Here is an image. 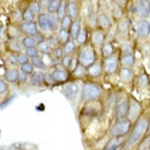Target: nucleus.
<instances>
[{"mask_svg": "<svg viewBox=\"0 0 150 150\" xmlns=\"http://www.w3.org/2000/svg\"><path fill=\"white\" fill-rule=\"evenodd\" d=\"M133 123L134 125H132L131 131L128 133L129 136L127 138H125L123 148H132V147L136 146L149 129V119L146 115H140Z\"/></svg>", "mask_w": 150, "mask_h": 150, "instance_id": "nucleus-1", "label": "nucleus"}, {"mask_svg": "<svg viewBox=\"0 0 150 150\" xmlns=\"http://www.w3.org/2000/svg\"><path fill=\"white\" fill-rule=\"evenodd\" d=\"M103 95V89L98 83L85 82L81 90V96H82L83 101H90V100H99Z\"/></svg>", "mask_w": 150, "mask_h": 150, "instance_id": "nucleus-2", "label": "nucleus"}, {"mask_svg": "<svg viewBox=\"0 0 150 150\" xmlns=\"http://www.w3.org/2000/svg\"><path fill=\"white\" fill-rule=\"evenodd\" d=\"M77 60H79V63L83 67L85 68L89 67L90 64H93L95 61L98 60L96 49L88 42L85 45L79 46V52H77Z\"/></svg>", "mask_w": 150, "mask_h": 150, "instance_id": "nucleus-3", "label": "nucleus"}, {"mask_svg": "<svg viewBox=\"0 0 150 150\" xmlns=\"http://www.w3.org/2000/svg\"><path fill=\"white\" fill-rule=\"evenodd\" d=\"M132 125H133V122H131L127 117L115 119V122L109 128L110 136L111 137H114V136L125 137L126 135H128V133L132 128Z\"/></svg>", "mask_w": 150, "mask_h": 150, "instance_id": "nucleus-4", "label": "nucleus"}, {"mask_svg": "<svg viewBox=\"0 0 150 150\" xmlns=\"http://www.w3.org/2000/svg\"><path fill=\"white\" fill-rule=\"evenodd\" d=\"M132 11L139 19H148L150 15V1L136 0L132 6Z\"/></svg>", "mask_w": 150, "mask_h": 150, "instance_id": "nucleus-5", "label": "nucleus"}, {"mask_svg": "<svg viewBox=\"0 0 150 150\" xmlns=\"http://www.w3.org/2000/svg\"><path fill=\"white\" fill-rule=\"evenodd\" d=\"M101 64H102V71L105 72L107 75L115 74L116 72H117V70H119V67H120L119 57L116 56V53L115 54H112V56L105 57Z\"/></svg>", "mask_w": 150, "mask_h": 150, "instance_id": "nucleus-6", "label": "nucleus"}, {"mask_svg": "<svg viewBox=\"0 0 150 150\" xmlns=\"http://www.w3.org/2000/svg\"><path fill=\"white\" fill-rule=\"evenodd\" d=\"M128 100H129V103H128V111L126 117L131 122H135L143 114V107L134 97L128 96Z\"/></svg>", "mask_w": 150, "mask_h": 150, "instance_id": "nucleus-7", "label": "nucleus"}, {"mask_svg": "<svg viewBox=\"0 0 150 150\" xmlns=\"http://www.w3.org/2000/svg\"><path fill=\"white\" fill-rule=\"evenodd\" d=\"M102 110L103 107L99 100H90V101H85L82 114L87 116H97L102 112Z\"/></svg>", "mask_w": 150, "mask_h": 150, "instance_id": "nucleus-8", "label": "nucleus"}, {"mask_svg": "<svg viewBox=\"0 0 150 150\" xmlns=\"http://www.w3.org/2000/svg\"><path fill=\"white\" fill-rule=\"evenodd\" d=\"M105 38H107L105 30H100V28H94V30L90 32V35H89L90 45L93 46L95 49L101 48V46L105 44Z\"/></svg>", "mask_w": 150, "mask_h": 150, "instance_id": "nucleus-9", "label": "nucleus"}, {"mask_svg": "<svg viewBox=\"0 0 150 150\" xmlns=\"http://www.w3.org/2000/svg\"><path fill=\"white\" fill-rule=\"evenodd\" d=\"M65 85L63 86V88H62V94H63V96L67 99H69V100H71V101H73V100H75L76 98H77V96H79V83L76 82H67L64 83Z\"/></svg>", "mask_w": 150, "mask_h": 150, "instance_id": "nucleus-10", "label": "nucleus"}, {"mask_svg": "<svg viewBox=\"0 0 150 150\" xmlns=\"http://www.w3.org/2000/svg\"><path fill=\"white\" fill-rule=\"evenodd\" d=\"M128 96H122L115 101V119L126 117L128 111Z\"/></svg>", "mask_w": 150, "mask_h": 150, "instance_id": "nucleus-11", "label": "nucleus"}, {"mask_svg": "<svg viewBox=\"0 0 150 150\" xmlns=\"http://www.w3.org/2000/svg\"><path fill=\"white\" fill-rule=\"evenodd\" d=\"M36 24L39 32L42 34H51L50 28H49V21H48V12H40L36 16Z\"/></svg>", "mask_w": 150, "mask_h": 150, "instance_id": "nucleus-12", "label": "nucleus"}, {"mask_svg": "<svg viewBox=\"0 0 150 150\" xmlns=\"http://www.w3.org/2000/svg\"><path fill=\"white\" fill-rule=\"evenodd\" d=\"M53 79L56 84H64V83L69 82V79H71V72L67 70V69H54L51 72Z\"/></svg>", "mask_w": 150, "mask_h": 150, "instance_id": "nucleus-13", "label": "nucleus"}, {"mask_svg": "<svg viewBox=\"0 0 150 150\" xmlns=\"http://www.w3.org/2000/svg\"><path fill=\"white\" fill-rule=\"evenodd\" d=\"M117 73H119L120 81L124 84H129L135 79V73H134V70L132 68L121 67L117 70Z\"/></svg>", "mask_w": 150, "mask_h": 150, "instance_id": "nucleus-14", "label": "nucleus"}, {"mask_svg": "<svg viewBox=\"0 0 150 150\" xmlns=\"http://www.w3.org/2000/svg\"><path fill=\"white\" fill-rule=\"evenodd\" d=\"M19 27L21 33L24 35L34 36L35 34H37L38 32H39L37 24H36L35 21H22V23L20 24Z\"/></svg>", "mask_w": 150, "mask_h": 150, "instance_id": "nucleus-15", "label": "nucleus"}, {"mask_svg": "<svg viewBox=\"0 0 150 150\" xmlns=\"http://www.w3.org/2000/svg\"><path fill=\"white\" fill-rule=\"evenodd\" d=\"M136 30L140 37L148 38L150 34V22L148 19H140L136 22Z\"/></svg>", "mask_w": 150, "mask_h": 150, "instance_id": "nucleus-16", "label": "nucleus"}, {"mask_svg": "<svg viewBox=\"0 0 150 150\" xmlns=\"http://www.w3.org/2000/svg\"><path fill=\"white\" fill-rule=\"evenodd\" d=\"M87 77L90 79H98L102 74V64L100 61H95L93 64H90L89 67L86 68Z\"/></svg>", "mask_w": 150, "mask_h": 150, "instance_id": "nucleus-17", "label": "nucleus"}, {"mask_svg": "<svg viewBox=\"0 0 150 150\" xmlns=\"http://www.w3.org/2000/svg\"><path fill=\"white\" fill-rule=\"evenodd\" d=\"M30 86L35 87H41L42 85H45V73L44 71H34L30 75Z\"/></svg>", "mask_w": 150, "mask_h": 150, "instance_id": "nucleus-18", "label": "nucleus"}, {"mask_svg": "<svg viewBox=\"0 0 150 150\" xmlns=\"http://www.w3.org/2000/svg\"><path fill=\"white\" fill-rule=\"evenodd\" d=\"M125 143V137H120V136H114L111 137L108 143L105 144L103 149L105 150H117L123 148V145Z\"/></svg>", "mask_w": 150, "mask_h": 150, "instance_id": "nucleus-19", "label": "nucleus"}, {"mask_svg": "<svg viewBox=\"0 0 150 150\" xmlns=\"http://www.w3.org/2000/svg\"><path fill=\"white\" fill-rule=\"evenodd\" d=\"M79 8L77 0H68V9H67V14L70 15L73 20L79 19Z\"/></svg>", "mask_w": 150, "mask_h": 150, "instance_id": "nucleus-20", "label": "nucleus"}, {"mask_svg": "<svg viewBox=\"0 0 150 150\" xmlns=\"http://www.w3.org/2000/svg\"><path fill=\"white\" fill-rule=\"evenodd\" d=\"M135 56L133 54V52L129 53H123L121 54V58L119 59V63L121 64V67H127V68H132L135 64Z\"/></svg>", "mask_w": 150, "mask_h": 150, "instance_id": "nucleus-21", "label": "nucleus"}, {"mask_svg": "<svg viewBox=\"0 0 150 150\" xmlns=\"http://www.w3.org/2000/svg\"><path fill=\"white\" fill-rule=\"evenodd\" d=\"M97 26L98 28L103 30H108L111 27V20L109 19V16L105 13H100L97 16Z\"/></svg>", "mask_w": 150, "mask_h": 150, "instance_id": "nucleus-22", "label": "nucleus"}, {"mask_svg": "<svg viewBox=\"0 0 150 150\" xmlns=\"http://www.w3.org/2000/svg\"><path fill=\"white\" fill-rule=\"evenodd\" d=\"M82 21L79 19H76V20H73V22H72L71 26L69 28V33H70V38H71L72 40H76V38H77V35H79V30L82 28Z\"/></svg>", "mask_w": 150, "mask_h": 150, "instance_id": "nucleus-23", "label": "nucleus"}, {"mask_svg": "<svg viewBox=\"0 0 150 150\" xmlns=\"http://www.w3.org/2000/svg\"><path fill=\"white\" fill-rule=\"evenodd\" d=\"M18 76H19V70L15 68L8 69L4 72V81L10 84H14L18 82Z\"/></svg>", "mask_w": 150, "mask_h": 150, "instance_id": "nucleus-24", "label": "nucleus"}, {"mask_svg": "<svg viewBox=\"0 0 150 150\" xmlns=\"http://www.w3.org/2000/svg\"><path fill=\"white\" fill-rule=\"evenodd\" d=\"M101 56L105 58V57H109L112 56V54H115L116 53V48L114 44L112 41H109V42H105L101 46Z\"/></svg>", "mask_w": 150, "mask_h": 150, "instance_id": "nucleus-25", "label": "nucleus"}, {"mask_svg": "<svg viewBox=\"0 0 150 150\" xmlns=\"http://www.w3.org/2000/svg\"><path fill=\"white\" fill-rule=\"evenodd\" d=\"M148 86H149V76L147 73H143L136 77V87L138 89H146Z\"/></svg>", "mask_w": 150, "mask_h": 150, "instance_id": "nucleus-26", "label": "nucleus"}, {"mask_svg": "<svg viewBox=\"0 0 150 150\" xmlns=\"http://www.w3.org/2000/svg\"><path fill=\"white\" fill-rule=\"evenodd\" d=\"M61 47H62L64 54H69V56H73L76 52V48H77L75 40H72V39L64 42L63 45H61Z\"/></svg>", "mask_w": 150, "mask_h": 150, "instance_id": "nucleus-27", "label": "nucleus"}, {"mask_svg": "<svg viewBox=\"0 0 150 150\" xmlns=\"http://www.w3.org/2000/svg\"><path fill=\"white\" fill-rule=\"evenodd\" d=\"M88 27L87 26H82V28H81V30H79V35H77V38H76V40L77 41V44H79V46L82 45H85V44H87L88 42V39H89V35H88Z\"/></svg>", "mask_w": 150, "mask_h": 150, "instance_id": "nucleus-28", "label": "nucleus"}, {"mask_svg": "<svg viewBox=\"0 0 150 150\" xmlns=\"http://www.w3.org/2000/svg\"><path fill=\"white\" fill-rule=\"evenodd\" d=\"M30 61L32 62V64H33V67H34L35 69H37V70H39V71H47L48 70V67H47V64L45 63V61H44V59H42V57L41 56H38V57H35V58H32V59H30Z\"/></svg>", "mask_w": 150, "mask_h": 150, "instance_id": "nucleus-29", "label": "nucleus"}, {"mask_svg": "<svg viewBox=\"0 0 150 150\" xmlns=\"http://www.w3.org/2000/svg\"><path fill=\"white\" fill-rule=\"evenodd\" d=\"M71 77H73V79H77L87 77L86 68L79 63L77 65H76V68H75L73 71H71Z\"/></svg>", "mask_w": 150, "mask_h": 150, "instance_id": "nucleus-30", "label": "nucleus"}, {"mask_svg": "<svg viewBox=\"0 0 150 150\" xmlns=\"http://www.w3.org/2000/svg\"><path fill=\"white\" fill-rule=\"evenodd\" d=\"M20 44L23 48H30V47H35L36 46V42H35V39L33 36H30V35H24L20 41Z\"/></svg>", "mask_w": 150, "mask_h": 150, "instance_id": "nucleus-31", "label": "nucleus"}, {"mask_svg": "<svg viewBox=\"0 0 150 150\" xmlns=\"http://www.w3.org/2000/svg\"><path fill=\"white\" fill-rule=\"evenodd\" d=\"M57 37L59 39L61 45H63L64 42H67L68 40H70V33H69V30H64V28H59L57 30Z\"/></svg>", "mask_w": 150, "mask_h": 150, "instance_id": "nucleus-32", "label": "nucleus"}, {"mask_svg": "<svg viewBox=\"0 0 150 150\" xmlns=\"http://www.w3.org/2000/svg\"><path fill=\"white\" fill-rule=\"evenodd\" d=\"M7 48L9 50V52H13V53H19L22 51V46L18 40H11L7 44Z\"/></svg>", "mask_w": 150, "mask_h": 150, "instance_id": "nucleus-33", "label": "nucleus"}, {"mask_svg": "<svg viewBox=\"0 0 150 150\" xmlns=\"http://www.w3.org/2000/svg\"><path fill=\"white\" fill-rule=\"evenodd\" d=\"M46 41L48 42L49 47L51 49L61 46L60 41H59V39H58V37H57V35L54 34V33H51V34H49L48 36H46Z\"/></svg>", "mask_w": 150, "mask_h": 150, "instance_id": "nucleus-34", "label": "nucleus"}, {"mask_svg": "<svg viewBox=\"0 0 150 150\" xmlns=\"http://www.w3.org/2000/svg\"><path fill=\"white\" fill-rule=\"evenodd\" d=\"M36 47H37L38 51H39V53H40V56H47V54H50L51 48L49 47L48 42H47L46 40L41 41V42L37 44V45H36Z\"/></svg>", "mask_w": 150, "mask_h": 150, "instance_id": "nucleus-35", "label": "nucleus"}, {"mask_svg": "<svg viewBox=\"0 0 150 150\" xmlns=\"http://www.w3.org/2000/svg\"><path fill=\"white\" fill-rule=\"evenodd\" d=\"M129 32V25H128V20H122L119 24V34L121 36H127Z\"/></svg>", "mask_w": 150, "mask_h": 150, "instance_id": "nucleus-36", "label": "nucleus"}, {"mask_svg": "<svg viewBox=\"0 0 150 150\" xmlns=\"http://www.w3.org/2000/svg\"><path fill=\"white\" fill-rule=\"evenodd\" d=\"M67 9H68V0H61L60 1V6L58 8V10L56 12V15L61 19L62 16L67 14Z\"/></svg>", "mask_w": 150, "mask_h": 150, "instance_id": "nucleus-37", "label": "nucleus"}, {"mask_svg": "<svg viewBox=\"0 0 150 150\" xmlns=\"http://www.w3.org/2000/svg\"><path fill=\"white\" fill-rule=\"evenodd\" d=\"M72 22H73V19H72L70 15L65 14L64 16H62L60 19V27L59 28H64V30H69L70 26H71Z\"/></svg>", "mask_w": 150, "mask_h": 150, "instance_id": "nucleus-38", "label": "nucleus"}, {"mask_svg": "<svg viewBox=\"0 0 150 150\" xmlns=\"http://www.w3.org/2000/svg\"><path fill=\"white\" fill-rule=\"evenodd\" d=\"M35 68L33 67V64H32V62L30 61H28V62H25V63L23 64H20V70L19 71L23 72V73H25V74L27 75H30L33 72H34Z\"/></svg>", "mask_w": 150, "mask_h": 150, "instance_id": "nucleus-39", "label": "nucleus"}, {"mask_svg": "<svg viewBox=\"0 0 150 150\" xmlns=\"http://www.w3.org/2000/svg\"><path fill=\"white\" fill-rule=\"evenodd\" d=\"M137 146H138V147H137V149H139V150L149 149V147H150V137H149V135L147 136V137H145V136H144L143 138L138 142Z\"/></svg>", "mask_w": 150, "mask_h": 150, "instance_id": "nucleus-40", "label": "nucleus"}, {"mask_svg": "<svg viewBox=\"0 0 150 150\" xmlns=\"http://www.w3.org/2000/svg\"><path fill=\"white\" fill-rule=\"evenodd\" d=\"M50 56L52 57L53 59L60 61L61 58L64 56L63 50H62V47H61V46H59V47L52 48V49H51V51H50Z\"/></svg>", "mask_w": 150, "mask_h": 150, "instance_id": "nucleus-41", "label": "nucleus"}, {"mask_svg": "<svg viewBox=\"0 0 150 150\" xmlns=\"http://www.w3.org/2000/svg\"><path fill=\"white\" fill-rule=\"evenodd\" d=\"M27 8H28V9H30V11L33 12L35 15L39 14V13L41 12V8H40L39 2H38V0H33V1H30Z\"/></svg>", "mask_w": 150, "mask_h": 150, "instance_id": "nucleus-42", "label": "nucleus"}, {"mask_svg": "<svg viewBox=\"0 0 150 150\" xmlns=\"http://www.w3.org/2000/svg\"><path fill=\"white\" fill-rule=\"evenodd\" d=\"M35 19H36V15L28 8H26L22 12V21H35Z\"/></svg>", "mask_w": 150, "mask_h": 150, "instance_id": "nucleus-43", "label": "nucleus"}, {"mask_svg": "<svg viewBox=\"0 0 150 150\" xmlns=\"http://www.w3.org/2000/svg\"><path fill=\"white\" fill-rule=\"evenodd\" d=\"M60 1L61 0H51V2L49 4L48 8H47V12H49V13H54V14H56L58 8L60 6Z\"/></svg>", "mask_w": 150, "mask_h": 150, "instance_id": "nucleus-44", "label": "nucleus"}, {"mask_svg": "<svg viewBox=\"0 0 150 150\" xmlns=\"http://www.w3.org/2000/svg\"><path fill=\"white\" fill-rule=\"evenodd\" d=\"M25 53H26V56L28 57L30 59L40 56V53H39V51H38V49L36 46H35V47H30V48H26L25 49Z\"/></svg>", "mask_w": 150, "mask_h": 150, "instance_id": "nucleus-45", "label": "nucleus"}, {"mask_svg": "<svg viewBox=\"0 0 150 150\" xmlns=\"http://www.w3.org/2000/svg\"><path fill=\"white\" fill-rule=\"evenodd\" d=\"M71 61H72V56H69V54H64V56L60 59V62H61V65H62V68L69 70V68H70V64H71Z\"/></svg>", "mask_w": 150, "mask_h": 150, "instance_id": "nucleus-46", "label": "nucleus"}, {"mask_svg": "<svg viewBox=\"0 0 150 150\" xmlns=\"http://www.w3.org/2000/svg\"><path fill=\"white\" fill-rule=\"evenodd\" d=\"M16 97H18V96H16V94H12V95H10V96H8L4 101L0 103V109H4L6 107H8V105H10V103H11V102L13 101Z\"/></svg>", "mask_w": 150, "mask_h": 150, "instance_id": "nucleus-47", "label": "nucleus"}, {"mask_svg": "<svg viewBox=\"0 0 150 150\" xmlns=\"http://www.w3.org/2000/svg\"><path fill=\"white\" fill-rule=\"evenodd\" d=\"M16 60H18V64H23L25 62H28L30 61V58L26 56V53L21 51V52L16 53Z\"/></svg>", "mask_w": 150, "mask_h": 150, "instance_id": "nucleus-48", "label": "nucleus"}, {"mask_svg": "<svg viewBox=\"0 0 150 150\" xmlns=\"http://www.w3.org/2000/svg\"><path fill=\"white\" fill-rule=\"evenodd\" d=\"M6 60H7L8 63H10L11 65L15 67V65H18V60H16V53H13V52H9L6 57Z\"/></svg>", "mask_w": 150, "mask_h": 150, "instance_id": "nucleus-49", "label": "nucleus"}, {"mask_svg": "<svg viewBox=\"0 0 150 150\" xmlns=\"http://www.w3.org/2000/svg\"><path fill=\"white\" fill-rule=\"evenodd\" d=\"M8 91H9L8 83L4 79H0V95H6Z\"/></svg>", "mask_w": 150, "mask_h": 150, "instance_id": "nucleus-50", "label": "nucleus"}, {"mask_svg": "<svg viewBox=\"0 0 150 150\" xmlns=\"http://www.w3.org/2000/svg\"><path fill=\"white\" fill-rule=\"evenodd\" d=\"M45 85H57L51 73H45Z\"/></svg>", "mask_w": 150, "mask_h": 150, "instance_id": "nucleus-51", "label": "nucleus"}, {"mask_svg": "<svg viewBox=\"0 0 150 150\" xmlns=\"http://www.w3.org/2000/svg\"><path fill=\"white\" fill-rule=\"evenodd\" d=\"M33 37H34V39H35V42H36V45H37V44H39V42H41V41L46 40V35L42 34L41 32H38L37 34H35Z\"/></svg>", "mask_w": 150, "mask_h": 150, "instance_id": "nucleus-52", "label": "nucleus"}, {"mask_svg": "<svg viewBox=\"0 0 150 150\" xmlns=\"http://www.w3.org/2000/svg\"><path fill=\"white\" fill-rule=\"evenodd\" d=\"M28 81V75L23 73V72L19 71V76H18V82L21 84H25Z\"/></svg>", "mask_w": 150, "mask_h": 150, "instance_id": "nucleus-53", "label": "nucleus"}, {"mask_svg": "<svg viewBox=\"0 0 150 150\" xmlns=\"http://www.w3.org/2000/svg\"><path fill=\"white\" fill-rule=\"evenodd\" d=\"M129 52H133L132 47L129 46V44H124L121 47V54H123V53H129Z\"/></svg>", "mask_w": 150, "mask_h": 150, "instance_id": "nucleus-54", "label": "nucleus"}, {"mask_svg": "<svg viewBox=\"0 0 150 150\" xmlns=\"http://www.w3.org/2000/svg\"><path fill=\"white\" fill-rule=\"evenodd\" d=\"M79 64V60H77V57H73L72 56V61H71V64H70V68H69V71L71 72L73 71L75 68H76V65Z\"/></svg>", "mask_w": 150, "mask_h": 150, "instance_id": "nucleus-55", "label": "nucleus"}, {"mask_svg": "<svg viewBox=\"0 0 150 150\" xmlns=\"http://www.w3.org/2000/svg\"><path fill=\"white\" fill-rule=\"evenodd\" d=\"M38 2L40 4L41 10H47L49 4L51 2V0H38Z\"/></svg>", "mask_w": 150, "mask_h": 150, "instance_id": "nucleus-56", "label": "nucleus"}, {"mask_svg": "<svg viewBox=\"0 0 150 150\" xmlns=\"http://www.w3.org/2000/svg\"><path fill=\"white\" fill-rule=\"evenodd\" d=\"M113 2L115 4H119V6H121V7H125L126 4H127L128 0H112Z\"/></svg>", "mask_w": 150, "mask_h": 150, "instance_id": "nucleus-57", "label": "nucleus"}, {"mask_svg": "<svg viewBox=\"0 0 150 150\" xmlns=\"http://www.w3.org/2000/svg\"><path fill=\"white\" fill-rule=\"evenodd\" d=\"M36 109H37V110H39V109H42V110H44V109H45V107H44V105H42V103H41V105H39V107H37Z\"/></svg>", "mask_w": 150, "mask_h": 150, "instance_id": "nucleus-58", "label": "nucleus"}, {"mask_svg": "<svg viewBox=\"0 0 150 150\" xmlns=\"http://www.w3.org/2000/svg\"><path fill=\"white\" fill-rule=\"evenodd\" d=\"M0 38H1V28H0Z\"/></svg>", "mask_w": 150, "mask_h": 150, "instance_id": "nucleus-59", "label": "nucleus"}]
</instances>
